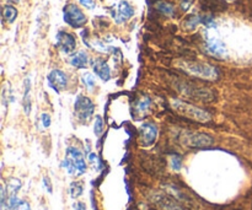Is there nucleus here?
<instances>
[{"mask_svg": "<svg viewBox=\"0 0 252 210\" xmlns=\"http://www.w3.org/2000/svg\"><path fill=\"white\" fill-rule=\"evenodd\" d=\"M180 69H182L186 73L196 76V78L203 79V80L214 81L218 79L219 74L216 66L207 63H201V61H189L184 60L179 63Z\"/></svg>", "mask_w": 252, "mask_h": 210, "instance_id": "nucleus-1", "label": "nucleus"}, {"mask_svg": "<svg viewBox=\"0 0 252 210\" xmlns=\"http://www.w3.org/2000/svg\"><path fill=\"white\" fill-rule=\"evenodd\" d=\"M171 107L177 115L184 116V117L189 118L192 120H196V122L206 123L211 120V115L206 111L201 110V108L196 107V106L191 105V103L182 102L179 100H172L171 101Z\"/></svg>", "mask_w": 252, "mask_h": 210, "instance_id": "nucleus-2", "label": "nucleus"}, {"mask_svg": "<svg viewBox=\"0 0 252 210\" xmlns=\"http://www.w3.org/2000/svg\"><path fill=\"white\" fill-rule=\"evenodd\" d=\"M63 167L69 175H83L86 171V164L80 150L74 147L68 148Z\"/></svg>", "mask_w": 252, "mask_h": 210, "instance_id": "nucleus-3", "label": "nucleus"}, {"mask_svg": "<svg viewBox=\"0 0 252 210\" xmlns=\"http://www.w3.org/2000/svg\"><path fill=\"white\" fill-rule=\"evenodd\" d=\"M180 144L191 149H202L213 144V138L206 133L182 132L179 137Z\"/></svg>", "mask_w": 252, "mask_h": 210, "instance_id": "nucleus-4", "label": "nucleus"}, {"mask_svg": "<svg viewBox=\"0 0 252 210\" xmlns=\"http://www.w3.org/2000/svg\"><path fill=\"white\" fill-rule=\"evenodd\" d=\"M74 108H75L76 117L83 123L90 122L91 117H93L94 112H95V105L86 96H78Z\"/></svg>", "mask_w": 252, "mask_h": 210, "instance_id": "nucleus-5", "label": "nucleus"}, {"mask_svg": "<svg viewBox=\"0 0 252 210\" xmlns=\"http://www.w3.org/2000/svg\"><path fill=\"white\" fill-rule=\"evenodd\" d=\"M64 21L69 26L79 29L86 24L88 19H86L85 14L79 9V6H76L75 4H68L64 7Z\"/></svg>", "mask_w": 252, "mask_h": 210, "instance_id": "nucleus-6", "label": "nucleus"}, {"mask_svg": "<svg viewBox=\"0 0 252 210\" xmlns=\"http://www.w3.org/2000/svg\"><path fill=\"white\" fill-rule=\"evenodd\" d=\"M204 52L208 56L213 57V58L225 59L228 57V51H226L225 44L220 39L217 38L207 39L206 43H204Z\"/></svg>", "mask_w": 252, "mask_h": 210, "instance_id": "nucleus-7", "label": "nucleus"}, {"mask_svg": "<svg viewBox=\"0 0 252 210\" xmlns=\"http://www.w3.org/2000/svg\"><path fill=\"white\" fill-rule=\"evenodd\" d=\"M48 85L53 89L56 92H61V91L65 90L66 85H68V76L65 73L59 69H54L48 74Z\"/></svg>", "mask_w": 252, "mask_h": 210, "instance_id": "nucleus-8", "label": "nucleus"}, {"mask_svg": "<svg viewBox=\"0 0 252 210\" xmlns=\"http://www.w3.org/2000/svg\"><path fill=\"white\" fill-rule=\"evenodd\" d=\"M158 137V128L153 123H145L140 127V143L144 147H150L155 143Z\"/></svg>", "mask_w": 252, "mask_h": 210, "instance_id": "nucleus-9", "label": "nucleus"}, {"mask_svg": "<svg viewBox=\"0 0 252 210\" xmlns=\"http://www.w3.org/2000/svg\"><path fill=\"white\" fill-rule=\"evenodd\" d=\"M57 39H58V46L64 53H71L76 47L75 37L71 33H68L65 31H61L57 34Z\"/></svg>", "mask_w": 252, "mask_h": 210, "instance_id": "nucleus-10", "label": "nucleus"}, {"mask_svg": "<svg viewBox=\"0 0 252 210\" xmlns=\"http://www.w3.org/2000/svg\"><path fill=\"white\" fill-rule=\"evenodd\" d=\"M186 93L194 100L203 101V102H212L216 100V95L211 90L204 88H187Z\"/></svg>", "mask_w": 252, "mask_h": 210, "instance_id": "nucleus-11", "label": "nucleus"}, {"mask_svg": "<svg viewBox=\"0 0 252 210\" xmlns=\"http://www.w3.org/2000/svg\"><path fill=\"white\" fill-rule=\"evenodd\" d=\"M93 69L94 71H95L96 75H97L101 80L108 81L111 79V69L105 59H95L93 63Z\"/></svg>", "mask_w": 252, "mask_h": 210, "instance_id": "nucleus-12", "label": "nucleus"}, {"mask_svg": "<svg viewBox=\"0 0 252 210\" xmlns=\"http://www.w3.org/2000/svg\"><path fill=\"white\" fill-rule=\"evenodd\" d=\"M199 2H201V7L204 11H225L226 7H228V4L224 0H199Z\"/></svg>", "mask_w": 252, "mask_h": 210, "instance_id": "nucleus-13", "label": "nucleus"}, {"mask_svg": "<svg viewBox=\"0 0 252 210\" xmlns=\"http://www.w3.org/2000/svg\"><path fill=\"white\" fill-rule=\"evenodd\" d=\"M154 202L158 207L161 210H182L181 207L167 196H162V194H158L154 197Z\"/></svg>", "mask_w": 252, "mask_h": 210, "instance_id": "nucleus-14", "label": "nucleus"}, {"mask_svg": "<svg viewBox=\"0 0 252 210\" xmlns=\"http://www.w3.org/2000/svg\"><path fill=\"white\" fill-rule=\"evenodd\" d=\"M133 15H134V9L132 7V5L127 1H121L118 5V16L116 21L121 24V22L129 20Z\"/></svg>", "mask_w": 252, "mask_h": 210, "instance_id": "nucleus-15", "label": "nucleus"}, {"mask_svg": "<svg viewBox=\"0 0 252 210\" xmlns=\"http://www.w3.org/2000/svg\"><path fill=\"white\" fill-rule=\"evenodd\" d=\"M5 210H31L30 208V204L27 202L21 201L17 197H11V198H7L5 202L4 206Z\"/></svg>", "mask_w": 252, "mask_h": 210, "instance_id": "nucleus-16", "label": "nucleus"}, {"mask_svg": "<svg viewBox=\"0 0 252 210\" xmlns=\"http://www.w3.org/2000/svg\"><path fill=\"white\" fill-rule=\"evenodd\" d=\"M69 63H70L73 66H75V68L84 69L88 66L89 58L88 56H86L85 52H78V53L73 54V56L69 58Z\"/></svg>", "mask_w": 252, "mask_h": 210, "instance_id": "nucleus-17", "label": "nucleus"}, {"mask_svg": "<svg viewBox=\"0 0 252 210\" xmlns=\"http://www.w3.org/2000/svg\"><path fill=\"white\" fill-rule=\"evenodd\" d=\"M22 105H24L25 113L30 115V112H31V80H30V78L25 80V93Z\"/></svg>", "mask_w": 252, "mask_h": 210, "instance_id": "nucleus-18", "label": "nucleus"}, {"mask_svg": "<svg viewBox=\"0 0 252 210\" xmlns=\"http://www.w3.org/2000/svg\"><path fill=\"white\" fill-rule=\"evenodd\" d=\"M21 188V181L17 179H10L7 181V184L5 186V191H6L7 198H11V197H16L17 192Z\"/></svg>", "mask_w": 252, "mask_h": 210, "instance_id": "nucleus-19", "label": "nucleus"}, {"mask_svg": "<svg viewBox=\"0 0 252 210\" xmlns=\"http://www.w3.org/2000/svg\"><path fill=\"white\" fill-rule=\"evenodd\" d=\"M17 17V10L16 7L12 6V5H5L2 7V19L4 21L9 22V24H12V22L16 20Z\"/></svg>", "mask_w": 252, "mask_h": 210, "instance_id": "nucleus-20", "label": "nucleus"}, {"mask_svg": "<svg viewBox=\"0 0 252 210\" xmlns=\"http://www.w3.org/2000/svg\"><path fill=\"white\" fill-rule=\"evenodd\" d=\"M157 9L159 10L161 14L166 15V16H172L175 14V7L174 5L170 4V2L166 1H160L157 4Z\"/></svg>", "mask_w": 252, "mask_h": 210, "instance_id": "nucleus-21", "label": "nucleus"}, {"mask_svg": "<svg viewBox=\"0 0 252 210\" xmlns=\"http://www.w3.org/2000/svg\"><path fill=\"white\" fill-rule=\"evenodd\" d=\"M199 24H202L201 16H197V15H191L186 19L185 21V29L186 30H194Z\"/></svg>", "mask_w": 252, "mask_h": 210, "instance_id": "nucleus-22", "label": "nucleus"}, {"mask_svg": "<svg viewBox=\"0 0 252 210\" xmlns=\"http://www.w3.org/2000/svg\"><path fill=\"white\" fill-rule=\"evenodd\" d=\"M83 184L79 183V182H73L70 184V188H69V192H70V196L71 198H78L79 196L83 194Z\"/></svg>", "mask_w": 252, "mask_h": 210, "instance_id": "nucleus-23", "label": "nucleus"}, {"mask_svg": "<svg viewBox=\"0 0 252 210\" xmlns=\"http://www.w3.org/2000/svg\"><path fill=\"white\" fill-rule=\"evenodd\" d=\"M150 106V98L149 97H143L142 100L138 101L137 103V111L139 113L142 112H145V111H148V108H149Z\"/></svg>", "mask_w": 252, "mask_h": 210, "instance_id": "nucleus-24", "label": "nucleus"}, {"mask_svg": "<svg viewBox=\"0 0 252 210\" xmlns=\"http://www.w3.org/2000/svg\"><path fill=\"white\" fill-rule=\"evenodd\" d=\"M83 83L85 84V86L89 90H91L95 86V79H94V76L90 73H86L83 75Z\"/></svg>", "mask_w": 252, "mask_h": 210, "instance_id": "nucleus-25", "label": "nucleus"}, {"mask_svg": "<svg viewBox=\"0 0 252 210\" xmlns=\"http://www.w3.org/2000/svg\"><path fill=\"white\" fill-rule=\"evenodd\" d=\"M95 134L97 135H101L102 134V132H103V120H102V118L101 117H96V120H95Z\"/></svg>", "mask_w": 252, "mask_h": 210, "instance_id": "nucleus-26", "label": "nucleus"}, {"mask_svg": "<svg viewBox=\"0 0 252 210\" xmlns=\"http://www.w3.org/2000/svg\"><path fill=\"white\" fill-rule=\"evenodd\" d=\"M171 166H172V169L177 170V171H179V170L181 169V166H182V159H181V157L176 156V155H175V156H172L171 157Z\"/></svg>", "mask_w": 252, "mask_h": 210, "instance_id": "nucleus-27", "label": "nucleus"}, {"mask_svg": "<svg viewBox=\"0 0 252 210\" xmlns=\"http://www.w3.org/2000/svg\"><path fill=\"white\" fill-rule=\"evenodd\" d=\"M202 24L206 25L207 27H216V22H214L213 16H209V15H206V16L201 17Z\"/></svg>", "mask_w": 252, "mask_h": 210, "instance_id": "nucleus-28", "label": "nucleus"}, {"mask_svg": "<svg viewBox=\"0 0 252 210\" xmlns=\"http://www.w3.org/2000/svg\"><path fill=\"white\" fill-rule=\"evenodd\" d=\"M41 120L44 128H48L49 125H51V116L47 115V113H43V115L41 116Z\"/></svg>", "mask_w": 252, "mask_h": 210, "instance_id": "nucleus-29", "label": "nucleus"}, {"mask_svg": "<svg viewBox=\"0 0 252 210\" xmlns=\"http://www.w3.org/2000/svg\"><path fill=\"white\" fill-rule=\"evenodd\" d=\"M80 1L81 5H84L85 7H88V9H94L95 7V2H94V0H79Z\"/></svg>", "mask_w": 252, "mask_h": 210, "instance_id": "nucleus-30", "label": "nucleus"}, {"mask_svg": "<svg viewBox=\"0 0 252 210\" xmlns=\"http://www.w3.org/2000/svg\"><path fill=\"white\" fill-rule=\"evenodd\" d=\"M191 4H192V0H181L182 10H185V11H186V10H189V6H191Z\"/></svg>", "mask_w": 252, "mask_h": 210, "instance_id": "nucleus-31", "label": "nucleus"}, {"mask_svg": "<svg viewBox=\"0 0 252 210\" xmlns=\"http://www.w3.org/2000/svg\"><path fill=\"white\" fill-rule=\"evenodd\" d=\"M75 210H86V207H85V204H84V203H81V202H79V203L76 204V207H75Z\"/></svg>", "mask_w": 252, "mask_h": 210, "instance_id": "nucleus-32", "label": "nucleus"}, {"mask_svg": "<svg viewBox=\"0 0 252 210\" xmlns=\"http://www.w3.org/2000/svg\"><path fill=\"white\" fill-rule=\"evenodd\" d=\"M44 183H46V186H47V191H48L49 193H51V192H52L51 182H49V183H48V179H47V177H44Z\"/></svg>", "mask_w": 252, "mask_h": 210, "instance_id": "nucleus-33", "label": "nucleus"}, {"mask_svg": "<svg viewBox=\"0 0 252 210\" xmlns=\"http://www.w3.org/2000/svg\"><path fill=\"white\" fill-rule=\"evenodd\" d=\"M11 1H14V2H19L20 0H11Z\"/></svg>", "mask_w": 252, "mask_h": 210, "instance_id": "nucleus-34", "label": "nucleus"}]
</instances>
